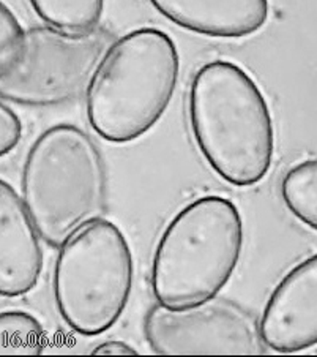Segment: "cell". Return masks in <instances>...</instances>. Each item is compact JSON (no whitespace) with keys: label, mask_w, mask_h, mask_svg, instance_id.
<instances>
[{"label":"cell","mask_w":317,"mask_h":357,"mask_svg":"<svg viewBox=\"0 0 317 357\" xmlns=\"http://www.w3.org/2000/svg\"><path fill=\"white\" fill-rule=\"evenodd\" d=\"M47 26L68 33L97 31L105 15L106 0H29Z\"/></svg>","instance_id":"11"},{"label":"cell","mask_w":317,"mask_h":357,"mask_svg":"<svg viewBox=\"0 0 317 357\" xmlns=\"http://www.w3.org/2000/svg\"><path fill=\"white\" fill-rule=\"evenodd\" d=\"M92 354L93 356H133V354H137V351L130 347L128 343L125 342H121V340H109V342H105L98 344V347H95L92 349Z\"/></svg>","instance_id":"16"},{"label":"cell","mask_w":317,"mask_h":357,"mask_svg":"<svg viewBox=\"0 0 317 357\" xmlns=\"http://www.w3.org/2000/svg\"><path fill=\"white\" fill-rule=\"evenodd\" d=\"M26 32L20 20L3 0H0V73L20 59Z\"/></svg>","instance_id":"14"},{"label":"cell","mask_w":317,"mask_h":357,"mask_svg":"<svg viewBox=\"0 0 317 357\" xmlns=\"http://www.w3.org/2000/svg\"><path fill=\"white\" fill-rule=\"evenodd\" d=\"M243 243V217L231 199L208 195L190 202L166 226L155 248V299L171 310L217 299L234 277Z\"/></svg>","instance_id":"3"},{"label":"cell","mask_w":317,"mask_h":357,"mask_svg":"<svg viewBox=\"0 0 317 357\" xmlns=\"http://www.w3.org/2000/svg\"><path fill=\"white\" fill-rule=\"evenodd\" d=\"M281 198L298 222L317 231V158L303 160L286 171Z\"/></svg>","instance_id":"12"},{"label":"cell","mask_w":317,"mask_h":357,"mask_svg":"<svg viewBox=\"0 0 317 357\" xmlns=\"http://www.w3.org/2000/svg\"><path fill=\"white\" fill-rule=\"evenodd\" d=\"M22 139V122L20 116L0 98V158L7 157Z\"/></svg>","instance_id":"15"},{"label":"cell","mask_w":317,"mask_h":357,"mask_svg":"<svg viewBox=\"0 0 317 357\" xmlns=\"http://www.w3.org/2000/svg\"><path fill=\"white\" fill-rule=\"evenodd\" d=\"M180 54L166 32L142 27L107 46L87 87V119L100 138L128 144L157 125L174 98Z\"/></svg>","instance_id":"2"},{"label":"cell","mask_w":317,"mask_h":357,"mask_svg":"<svg viewBox=\"0 0 317 357\" xmlns=\"http://www.w3.org/2000/svg\"><path fill=\"white\" fill-rule=\"evenodd\" d=\"M45 349V329L33 314L0 312V354H43Z\"/></svg>","instance_id":"13"},{"label":"cell","mask_w":317,"mask_h":357,"mask_svg":"<svg viewBox=\"0 0 317 357\" xmlns=\"http://www.w3.org/2000/svg\"><path fill=\"white\" fill-rule=\"evenodd\" d=\"M152 7L185 31L210 38H247L265 27L268 0H148Z\"/></svg>","instance_id":"10"},{"label":"cell","mask_w":317,"mask_h":357,"mask_svg":"<svg viewBox=\"0 0 317 357\" xmlns=\"http://www.w3.org/2000/svg\"><path fill=\"white\" fill-rule=\"evenodd\" d=\"M191 133L215 174L234 187L264 181L275 158V123L264 92L247 70L212 61L190 87Z\"/></svg>","instance_id":"1"},{"label":"cell","mask_w":317,"mask_h":357,"mask_svg":"<svg viewBox=\"0 0 317 357\" xmlns=\"http://www.w3.org/2000/svg\"><path fill=\"white\" fill-rule=\"evenodd\" d=\"M40 239L22 196L0 177V296L21 297L37 288L45 266Z\"/></svg>","instance_id":"9"},{"label":"cell","mask_w":317,"mask_h":357,"mask_svg":"<svg viewBox=\"0 0 317 357\" xmlns=\"http://www.w3.org/2000/svg\"><path fill=\"white\" fill-rule=\"evenodd\" d=\"M109 38V33L98 29L86 33H68L51 26L29 29L20 59L0 73V98L32 108L79 98Z\"/></svg>","instance_id":"6"},{"label":"cell","mask_w":317,"mask_h":357,"mask_svg":"<svg viewBox=\"0 0 317 357\" xmlns=\"http://www.w3.org/2000/svg\"><path fill=\"white\" fill-rule=\"evenodd\" d=\"M259 332L275 353L294 354L317 347V253L292 267L275 287Z\"/></svg>","instance_id":"8"},{"label":"cell","mask_w":317,"mask_h":357,"mask_svg":"<svg viewBox=\"0 0 317 357\" xmlns=\"http://www.w3.org/2000/svg\"><path fill=\"white\" fill-rule=\"evenodd\" d=\"M133 284V252L111 220H95L61 247L54 266V301L76 334L98 337L116 326L127 310Z\"/></svg>","instance_id":"5"},{"label":"cell","mask_w":317,"mask_h":357,"mask_svg":"<svg viewBox=\"0 0 317 357\" xmlns=\"http://www.w3.org/2000/svg\"><path fill=\"white\" fill-rule=\"evenodd\" d=\"M144 334L157 354H262L265 349L253 318L235 303L217 299L183 310L158 303L147 313Z\"/></svg>","instance_id":"7"},{"label":"cell","mask_w":317,"mask_h":357,"mask_svg":"<svg viewBox=\"0 0 317 357\" xmlns=\"http://www.w3.org/2000/svg\"><path fill=\"white\" fill-rule=\"evenodd\" d=\"M107 178L95 141L57 123L33 141L22 166V201L47 245L61 248L105 211Z\"/></svg>","instance_id":"4"}]
</instances>
